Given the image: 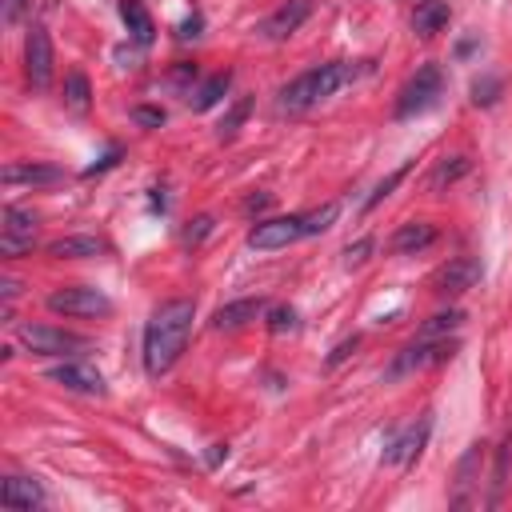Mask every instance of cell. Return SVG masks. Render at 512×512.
Masks as SVG:
<instances>
[{"label": "cell", "mask_w": 512, "mask_h": 512, "mask_svg": "<svg viewBox=\"0 0 512 512\" xmlns=\"http://www.w3.org/2000/svg\"><path fill=\"white\" fill-rule=\"evenodd\" d=\"M192 320H196V304L188 296H172L148 316V324H144V368H148V376H160L180 360V352L188 344V332H192Z\"/></svg>", "instance_id": "cell-1"}, {"label": "cell", "mask_w": 512, "mask_h": 512, "mask_svg": "<svg viewBox=\"0 0 512 512\" xmlns=\"http://www.w3.org/2000/svg\"><path fill=\"white\" fill-rule=\"evenodd\" d=\"M372 64L368 60H328V64H316L308 72H300L296 80H288L276 96V108L280 112H308L312 104L336 96L340 88L356 84L360 76H368Z\"/></svg>", "instance_id": "cell-2"}, {"label": "cell", "mask_w": 512, "mask_h": 512, "mask_svg": "<svg viewBox=\"0 0 512 512\" xmlns=\"http://www.w3.org/2000/svg\"><path fill=\"white\" fill-rule=\"evenodd\" d=\"M440 96H444V72H440L436 64L416 68V76H412V80L400 88V96H396V120H408V116H420V112L436 108Z\"/></svg>", "instance_id": "cell-3"}, {"label": "cell", "mask_w": 512, "mask_h": 512, "mask_svg": "<svg viewBox=\"0 0 512 512\" xmlns=\"http://www.w3.org/2000/svg\"><path fill=\"white\" fill-rule=\"evenodd\" d=\"M456 352V340H448V336H440V340H412V344H404L396 356H392V364H388V380H400V376H412V372H424V368H432V364H444L448 356Z\"/></svg>", "instance_id": "cell-4"}, {"label": "cell", "mask_w": 512, "mask_h": 512, "mask_svg": "<svg viewBox=\"0 0 512 512\" xmlns=\"http://www.w3.org/2000/svg\"><path fill=\"white\" fill-rule=\"evenodd\" d=\"M48 308H52V312H60V316L96 320V316H108V312H112V300H108L100 288L68 284V288H56V292L48 296Z\"/></svg>", "instance_id": "cell-5"}, {"label": "cell", "mask_w": 512, "mask_h": 512, "mask_svg": "<svg viewBox=\"0 0 512 512\" xmlns=\"http://www.w3.org/2000/svg\"><path fill=\"white\" fill-rule=\"evenodd\" d=\"M0 220H4V224H0V252H4V256H24V252H32L36 228H40L36 212H32V208H20V204H4V216H0Z\"/></svg>", "instance_id": "cell-6"}, {"label": "cell", "mask_w": 512, "mask_h": 512, "mask_svg": "<svg viewBox=\"0 0 512 512\" xmlns=\"http://www.w3.org/2000/svg\"><path fill=\"white\" fill-rule=\"evenodd\" d=\"M16 340H20L32 356H64V352L84 348V336L64 332V328H56V324H20V328H16Z\"/></svg>", "instance_id": "cell-7"}, {"label": "cell", "mask_w": 512, "mask_h": 512, "mask_svg": "<svg viewBox=\"0 0 512 512\" xmlns=\"http://www.w3.org/2000/svg\"><path fill=\"white\" fill-rule=\"evenodd\" d=\"M300 236H308L304 212H296V216H272V220H256V228L248 232V248H256V252H276V248L296 244Z\"/></svg>", "instance_id": "cell-8"}, {"label": "cell", "mask_w": 512, "mask_h": 512, "mask_svg": "<svg viewBox=\"0 0 512 512\" xmlns=\"http://www.w3.org/2000/svg\"><path fill=\"white\" fill-rule=\"evenodd\" d=\"M24 76H28L32 88H48L52 84V40H48V32L40 24L28 28V36H24Z\"/></svg>", "instance_id": "cell-9"}, {"label": "cell", "mask_w": 512, "mask_h": 512, "mask_svg": "<svg viewBox=\"0 0 512 512\" xmlns=\"http://www.w3.org/2000/svg\"><path fill=\"white\" fill-rule=\"evenodd\" d=\"M480 276H484V264H480L476 256H456V260H448V264L436 272V292H440V296H460V292L476 288Z\"/></svg>", "instance_id": "cell-10"}, {"label": "cell", "mask_w": 512, "mask_h": 512, "mask_svg": "<svg viewBox=\"0 0 512 512\" xmlns=\"http://www.w3.org/2000/svg\"><path fill=\"white\" fill-rule=\"evenodd\" d=\"M48 380H52V384H60V388H68V392L104 396V376H100L92 364H84V360H64V364L48 368Z\"/></svg>", "instance_id": "cell-11"}, {"label": "cell", "mask_w": 512, "mask_h": 512, "mask_svg": "<svg viewBox=\"0 0 512 512\" xmlns=\"http://www.w3.org/2000/svg\"><path fill=\"white\" fill-rule=\"evenodd\" d=\"M480 464H484V444H472V448L460 456V464H456V484H452V496H448L452 508H472V504H476Z\"/></svg>", "instance_id": "cell-12"}, {"label": "cell", "mask_w": 512, "mask_h": 512, "mask_svg": "<svg viewBox=\"0 0 512 512\" xmlns=\"http://www.w3.org/2000/svg\"><path fill=\"white\" fill-rule=\"evenodd\" d=\"M428 432H432V420L428 416H420V424H408L404 432H396L392 440H388V460H396V464H416L420 460V452H424V440H428Z\"/></svg>", "instance_id": "cell-13"}, {"label": "cell", "mask_w": 512, "mask_h": 512, "mask_svg": "<svg viewBox=\"0 0 512 512\" xmlns=\"http://www.w3.org/2000/svg\"><path fill=\"white\" fill-rule=\"evenodd\" d=\"M308 12H312V0H288V4H280L272 16H264L260 36H264V40H284V36H292V32L308 20Z\"/></svg>", "instance_id": "cell-14"}, {"label": "cell", "mask_w": 512, "mask_h": 512, "mask_svg": "<svg viewBox=\"0 0 512 512\" xmlns=\"http://www.w3.org/2000/svg\"><path fill=\"white\" fill-rule=\"evenodd\" d=\"M256 316H264V300H260V296H244V300H232V304L216 308L212 328H216V332H232V328L252 324Z\"/></svg>", "instance_id": "cell-15"}, {"label": "cell", "mask_w": 512, "mask_h": 512, "mask_svg": "<svg viewBox=\"0 0 512 512\" xmlns=\"http://www.w3.org/2000/svg\"><path fill=\"white\" fill-rule=\"evenodd\" d=\"M432 240H436V228H432V224H424V220H408V224H400V228L392 232L388 248H392L396 256H412V252H424Z\"/></svg>", "instance_id": "cell-16"}, {"label": "cell", "mask_w": 512, "mask_h": 512, "mask_svg": "<svg viewBox=\"0 0 512 512\" xmlns=\"http://www.w3.org/2000/svg\"><path fill=\"white\" fill-rule=\"evenodd\" d=\"M0 504L4 508H40L44 504V488L28 476H8L0 484Z\"/></svg>", "instance_id": "cell-17"}, {"label": "cell", "mask_w": 512, "mask_h": 512, "mask_svg": "<svg viewBox=\"0 0 512 512\" xmlns=\"http://www.w3.org/2000/svg\"><path fill=\"white\" fill-rule=\"evenodd\" d=\"M44 252L52 260H88V256H100L104 252V240H96V236H60Z\"/></svg>", "instance_id": "cell-18"}, {"label": "cell", "mask_w": 512, "mask_h": 512, "mask_svg": "<svg viewBox=\"0 0 512 512\" xmlns=\"http://www.w3.org/2000/svg\"><path fill=\"white\" fill-rule=\"evenodd\" d=\"M60 176L64 172L52 168V164H4V172H0V180L8 188H16V184H56Z\"/></svg>", "instance_id": "cell-19"}, {"label": "cell", "mask_w": 512, "mask_h": 512, "mask_svg": "<svg viewBox=\"0 0 512 512\" xmlns=\"http://www.w3.org/2000/svg\"><path fill=\"white\" fill-rule=\"evenodd\" d=\"M448 4L444 0H420L416 4V12H412V28L420 32V36H432V32H440L444 24H448Z\"/></svg>", "instance_id": "cell-20"}, {"label": "cell", "mask_w": 512, "mask_h": 512, "mask_svg": "<svg viewBox=\"0 0 512 512\" xmlns=\"http://www.w3.org/2000/svg\"><path fill=\"white\" fill-rule=\"evenodd\" d=\"M120 20L128 24V32H132V40L136 44H148L152 40V16H148V8H144V0H120Z\"/></svg>", "instance_id": "cell-21"}, {"label": "cell", "mask_w": 512, "mask_h": 512, "mask_svg": "<svg viewBox=\"0 0 512 512\" xmlns=\"http://www.w3.org/2000/svg\"><path fill=\"white\" fill-rule=\"evenodd\" d=\"M468 168H472L468 156H448V160H440V164L432 168V176H428V192H444V188H452Z\"/></svg>", "instance_id": "cell-22"}, {"label": "cell", "mask_w": 512, "mask_h": 512, "mask_svg": "<svg viewBox=\"0 0 512 512\" xmlns=\"http://www.w3.org/2000/svg\"><path fill=\"white\" fill-rule=\"evenodd\" d=\"M508 464H512V432L500 440L496 448V468H492V492H488V504L496 508L504 500V488H508Z\"/></svg>", "instance_id": "cell-23"}, {"label": "cell", "mask_w": 512, "mask_h": 512, "mask_svg": "<svg viewBox=\"0 0 512 512\" xmlns=\"http://www.w3.org/2000/svg\"><path fill=\"white\" fill-rule=\"evenodd\" d=\"M228 84H232V72H216V76H208V80L196 88V96H192V108H196V112H208L212 104H220V100H224Z\"/></svg>", "instance_id": "cell-24"}, {"label": "cell", "mask_w": 512, "mask_h": 512, "mask_svg": "<svg viewBox=\"0 0 512 512\" xmlns=\"http://www.w3.org/2000/svg\"><path fill=\"white\" fill-rule=\"evenodd\" d=\"M460 320H464V312H456V308H448V312H436L416 336L420 340H440V336H452L456 328H460Z\"/></svg>", "instance_id": "cell-25"}, {"label": "cell", "mask_w": 512, "mask_h": 512, "mask_svg": "<svg viewBox=\"0 0 512 512\" xmlns=\"http://www.w3.org/2000/svg\"><path fill=\"white\" fill-rule=\"evenodd\" d=\"M248 112H252V96H240V100L224 112V120H220V128H216V136H220V140H232V136L240 132V124L248 120Z\"/></svg>", "instance_id": "cell-26"}, {"label": "cell", "mask_w": 512, "mask_h": 512, "mask_svg": "<svg viewBox=\"0 0 512 512\" xmlns=\"http://www.w3.org/2000/svg\"><path fill=\"white\" fill-rule=\"evenodd\" d=\"M88 96H92L88 76H84V72H68V80H64V100H68L76 112H84V108H88Z\"/></svg>", "instance_id": "cell-27"}, {"label": "cell", "mask_w": 512, "mask_h": 512, "mask_svg": "<svg viewBox=\"0 0 512 512\" xmlns=\"http://www.w3.org/2000/svg\"><path fill=\"white\" fill-rule=\"evenodd\" d=\"M336 204H324V208H316V212H304V228H308V236H316V232H328L332 228V220H336Z\"/></svg>", "instance_id": "cell-28"}, {"label": "cell", "mask_w": 512, "mask_h": 512, "mask_svg": "<svg viewBox=\"0 0 512 512\" xmlns=\"http://www.w3.org/2000/svg\"><path fill=\"white\" fill-rule=\"evenodd\" d=\"M404 176H408V164H400V168H396L392 176H384V180L376 184V192H372V196L364 200V212H372V208H376V204H380V200H384V196H388V192H392V188H396V184H400Z\"/></svg>", "instance_id": "cell-29"}, {"label": "cell", "mask_w": 512, "mask_h": 512, "mask_svg": "<svg viewBox=\"0 0 512 512\" xmlns=\"http://www.w3.org/2000/svg\"><path fill=\"white\" fill-rule=\"evenodd\" d=\"M268 328H272V332H292V328H296V308H288V304L272 308V312H268Z\"/></svg>", "instance_id": "cell-30"}, {"label": "cell", "mask_w": 512, "mask_h": 512, "mask_svg": "<svg viewBox=\"0 0 512 512\" xmlns=\"http://www.w3.org/2000/svg\"><path fill=\"white\" fill-rule=\"evenodd\" d=\"M496 92H500V80H496V76H484V80L472 84V100H476V104H492Z\"/></svg>", "instance_id": "cell-31"}, {"label": "cell", "mask_w": 512, "mask_h": 512, "mask_svg": "<svg viewBox=\"0 0 512 512\" xmlns=\"http://www.w3.org/2000/svg\"><path fill=\"white\" fill-rule=\"evenodd\" d=\"M356 344H360V336H348V340H340V344L332 348V356H328V368H336L340 360H348V356L356 352Z\"/></svg>", "instance_id": "cell-32"}, {"label": "cell", "mask_w": 512, "mask_h": 512, "mask_svg": "<svg viewBox=\"0 0 512 512\" xmlns=\"http://www.w3.org/2000/svg\"><path fill=\"white\" fill-rule=\"evenodd\" d=\"M132 120H140V124H148V128H160V124H164V112H160V108H132Z\"/></svg>", "instance_id": "cell-33"}, {"label": "cell", "mask_w": 512, "mask_h": 512, "mask_svg": "<svg viewBox=\"0 0 512 512\" xmlns=\"http://www.w3.org/2000/svg\"><path fill=\"white\" fill-rule=\"evenodd\" d=\"M192 224H196V228H188V232H184V244H196L200 236H208V232H212V216H196Z\"/></svg>", "instance_id": "cell-34"}, {"label": "cell", "mask_w": 512, "mask_h": 512, "mask_svg": "<svg viewBox=\"0 0 512 512\" xmlns=\"http://www.w3.org/2000/svg\"><path fill=\"white\" fill-rule=\"evenodd\" d=\"M368 248H372V240H356V244H348V248H344V264H348V268H352V264H360Z\"/></svg>", "instance_id": "cell-35"}, {"label": "cell", "mask_w": 512, "mask_h": 512, "mask_svg": "<svg viewBox=\"0 0 512 512\" xmlns=\"http://www.w3.org/2000/svg\"><path fill=\"white\" fill-rule=\"evenodd\" d=\"M24 4H28V0H4V24H16L20 12H24Z\"/></svg>", "instance_id": "cell-36"}, {"label": "cell", "mask_w": 512, "mask_h": 512, "mask_svg": "<svg viewBox=\"0 0 512 512\" xmlns=\"http://www.w3.org/2000/svg\"><path fill=\"white\" fill-rule=\"evenodd\" d=\"M196 28H200V16H192V20H184V28H180V36L188 40V36H196Z\"/></svg>", "instance_id": "cell-37"}]
</instances>
